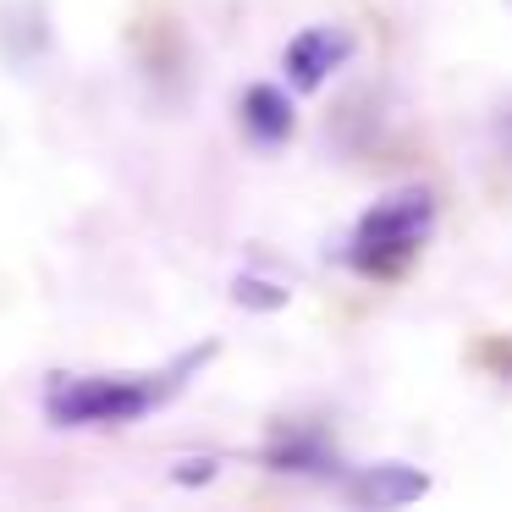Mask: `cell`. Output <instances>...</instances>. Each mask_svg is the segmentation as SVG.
Instances as JSON below:
<instances>
[{
	"instance_id": "cell-1",
	"label": "cell",
	"mask_w": 512,
	"mask_h": 512,
	"mask_svg": "<svg viewBox=\"0 0 512 512\" xmlns=\"http://www.w3.org/2000/svg\"><path fill=\"white\" fill-rule=\"evenodd\" d=\"M210 358L215 342H199L149 375H56L45 391V419L56 430H122V424L160 413Z\"/></svg>"
},
{
	"instance_id": "cell-2",
	"label": "cell",
	"mask_w": 512,
	"mask_h": 512,
	"mask_svg": "<svg viewBox=\"0 0 512 512\" xmlns=\"http://www.w3.org/2000/svg\"><path fill=\"white\" fill-rule=\"evenodd\" d=\"M430 232H435V193L408 182V188L386 193L358 215L353 237L342 248V265L358 270L364 281H391L419 259Z\"/></svg>"
},
{
	"instance_id": "cell-3",
	"label": "cell",
	"mask_w": 512,
	"mask_h": 512,
	"mask_svg": "<svg viewBox=\"0 0 512 512\" xmlns=\"http://www.w3.org/2000/svg\"><path fill=\"white\" fill-rule=\"evenodd\" d=\"M358 39L347 34V28L336 23H314L303 28V34L287 39V50H281V72H287V83L298 94H320L325 83H331V72H342L347 61H353Z\"/></svg>"
},
{
	"instance_id": "cell-4",
	"label": "cell",
	"mask_w": 512,
	"mask_h": 512,
	"mask_svg": "<svg viewBox=\"0 0 512 512\" xmlns=\"http://www.w3.org/2000/svg\"><path fill=\"white\" fill-rule=\"evenodd\" d=\"M342 496L364 512H397V507H413L419 496H430V474L391 457V463H369L342 474Z\"/></svg>"
},
{
	"instance_id": "cell-5",
	"label": "cell",
	"mask_w": 512,
	"mask_h": 512,
	"mask_svg": "<svg viewBox=\"0 0 512 512\" xmlns=\"http://www.w3.org/2000/svg\"><path fill=\"white\" fill-rule=\"evenodd\" d=\"M259 463L276 468V474H309V479H342V457H336L331 435L325 430H309V424H298V430H276L265 441V452H259Z\"/></svg>"
},
{
	"instance_id": "cell-6",
	"label": "cell",
	"mask_w": 512,
	"mask_h": 512,
	"mask_svg": "<svg viewBox=\"0 0 512 512\" xmlns=\"http://www.w3.org/2000/svg\"><path fill=\"white\" fill-rule=\"evenodd\" d=\"M237 122H243L248 144L259 149H281L298 133V111H292L287 89H276V83H248L243 100H237Z\"/></svg>"
},
{
	"instance_id": "cell-7",
	"label": "cell",
	"mask_w": 512,
	"mask_h": 512,
	"mask_svg": "<svg viewBox=\"0 0 512 512\" xmlns=\"http://www.w3.org/2000/svg\"><path fill=\"white\" fill-rule=\"evenodd\" d=\"M232 303H237V309H254V314H276V309H287V303H292V292L281 287V281H270V276L243 270V276L232 281Z\"/></svg>"
},
{
	"instance_id": "cell-8",
	"label": "cell",
	"mask_w": 512,
	"mask_h": 512,
	"mask_svg": "<svg viewBox=\"0 0 512 512\" xmlns=\"http://www.w3.org/2000/svg\"><path fill=\"white\" fill-rule=\"evenodd\" d=\"M215 457H182V463H171V479H177V485H210L215 479Z\"/></svg>"
}]
</instances>
